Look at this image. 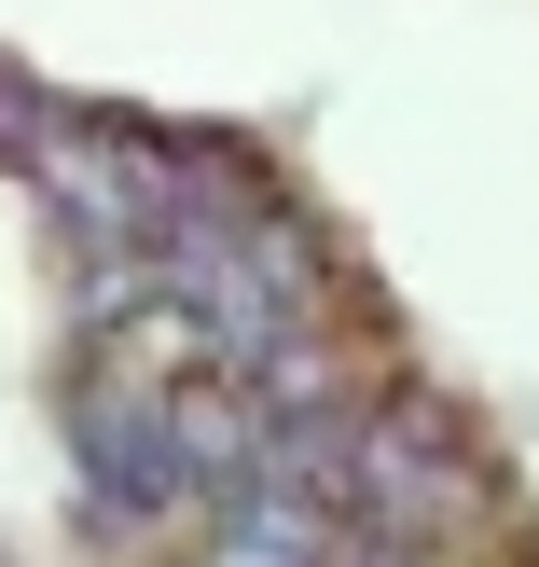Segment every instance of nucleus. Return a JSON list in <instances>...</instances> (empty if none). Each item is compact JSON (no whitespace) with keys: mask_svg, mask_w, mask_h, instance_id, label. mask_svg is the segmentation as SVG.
I'll list each match as a JSON object with an SVG mask.
<instances>
[{"mask_svg":"<svg viewBox=\"0 0 539 567\" xmlns=\"http://www.w3.org/2000/svg\"><path fill=\"white\" fill-rule=\"evenodd\" d=\"M83 430H97V485H111V498H138V513H166V498L194 485L180 430H166L153 402H138V415H125V402H83Z\"/></svg>","mask_w":539,"mask_h":567,"instance_id":"nucleus-1","label":"nucleus"}]
</instances>
